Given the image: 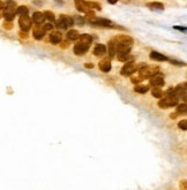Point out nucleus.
I'll list each match as a JSON object with an SVG mask.
<instances>
[{
	"label": "nucleus",
	"instance_id": "obj_7",
	"mask_svg": "<svg viewBox=\"0 0 187 190\" xmlns=\"http://www.w3.org/2000/svg\"><path fill=\"white\" fill-rule=\"evenodd\" d=\"M173 93L178 98L186 100V83L184 82L183 84H179L177 88H173Z\"/></svg>",
	"mask_w": 187,
	"mask_h": 190
},
{
	"label": "nucleus",
	"instance_id": "obj_19",
	"mask_svg": "<svg viewBox=\"0 0 187 190\" xmlns=\"http://www.w3.org/2000/svg\"><path fill=\"white\" fill-rule=\"evenodd\" d=\"M80 37V34L77 30H69L67 32V38L69 40H76Z\"/></svg>",
	"mask_w": 187,
	"mask_h": 190
},
{
	"label": "nucleus",
	"instance_id": "obj_39",
	"mask_svg": "<svg viewBox=\"0 0 187 190\" xmlns=\"http://www.w3.org/2000/svg\"><path fill=\"white\" fill-rule=\"evenodd\" d=\"M177 115H178V114H177V113L171 114V115H170V118H171V119H176V116H177Z\"/></svg>",
	"mask_w": 187,
	"mask_h": 190
},
{
	"label": "nucleus",
	"instance_id": "obj_29",
	"mask_svg": "<svg viewBox=\"0 0 187 190\" xmlns=\"http://www.w3.org/2000/svg\"><path fill=\"white\" fill-rule=\"evenodd\" d=\"M87 5H88V7H91V8H95V9H98V11H101L102 9V7H101V5L98 4V2H94V1H88L87 2Z\"/></svg>",
	"mask_w": 187,
	"mask_h": 190
},
{
	"label": "nucleus",
	"instance_id": "obj_9",
	"mask_svg": "<svg viewBox=\"0 0 187 190\" xmlns=\"http://www.w3.org/2000/svg\"><path fill=\"white\" fill-rule=\"evenodd\" d=\"M45 29H44V27L43 25H36L34 28V31H33V35H34V37L36 39H42L44 37V35H45Z\"/></svg>",
	"mask_w": 187,
	"mask_h": 190
},
{
	"label": "nucleus",
	"instance_id": "obj_41",
	"mask_svg": "<svg viewBox=\"0 0 187 190\" xmlns=\"http://www.w3.org/2000/svg\"><path fill=\"white\" fill-rule=\"evenodd\" d=\"M183 188H184V189H186V184H185V181H183Z\"/></svg>",
	"mask_w": 187,
	"mask_h": 190
},
{
	"label": "nucleus",
	"instance_id": "obj_25",
	"mask_svg": "<svg viewBox=\"0 0 187 190\" xmlns=\"http://www.w3.org/2000/svg\"><path fill=\"white\" fill-rule=\"evenodd\" d=\"M55 25H57V28L58 29H61V30H65V29H67V24L65 23V21L60 17L58 21L55 22Z\"/></svg>",
	"mask_w": 187,
	"mask_h": 190
},
{
	"label": "nucleus",
	"instance_id": "obj_1",
	"mask_svg": "<svg viewBox=\"0 0 187 190\" xmlns=\"http://www.w3.org/2000/svg\"><path fill=\"white\" fill-rule=\"evenodd\" d=\"M79 38H80V40H79V42L75 44V46H74V53L76 55H83L87 51L89 50L93 38H91L90 35H87V34L81 35Z\"/></svg>",
	"mask_w": 187,
	"mask_h": 190
},
{
	"label": "nucleus",
	"instance_id": "obj_24",
	"mask_svg": "<svg viewBox=\"0 0 187 190\" xmlns=\"http://www.w3.org/2000/svg\"><path fill=\"white\" fill-rule=\"evenodd\" d=\"M28 12H29V9L27 6H20L16 9V13L19 15H28Z\"/></svg>",
	"mask_w": 187,
	"mask_h": 190
},
{
	"label": "nucleus",
	"instance_id": "obj_4",
	"mask_svg": "<svg viewBox=\"0 0 187 190\" xmlns=\"http://www.w3.org/2000/svg\"><path fill=\"white\" fill-rule=\"evenodd\" d=\"M15 2L13 1H9L8 4L6 5V7H5V11H4V17L6 19V21H12L15 16Z\"/></svg>",
	"mask_w": 187,
	"mask_h": 190
},
{
	"label": "nucleus",
	"instance_id": "obj_8",
	"mask_svg": "<svg viewBox=\"0 0 187 190\" xmlns=\"http://www.w3.org/2000/svg\"><path fill=\"white\" fill-rule=\"evenodd\" d=\"M98 67H99V69L102 70L103 73H109L111 70V59L109 58H105V59H103L101 62H99V65H98Z\"/></svg>",
	"mask_w": 187,
	"mask_h": 190
},
{
	"label": "nucleus",
	"instance_id": "obj_33",
	"mask_svg": "<svg viewBox=\"0 0 187 190\" xmlns=\"http://www.w3.org/2000/svg\"><path fill=\"white\" fill-rule=\"evenodd\" d=\"M44 27V29H45V31H50V30L53 29V25L51 24V23H46V24L43 25Z\"/></svg>",
	"mask_w": 187,
	"mask_h": 190
},
{
	"label": "nucleus",
	"instance_id": "obj_6",
	"mask_svg": "<svg viewBox=\"0 0 187 190\" xmlns=\"http://www.w3.org/2000/svg\"><path fill=\"white\" fill-rule=\"evenodd\" d=\"M31 19L27 15H21L20 20H19V24H20V28H21L22 31H28V30L31 28Z\"/></svg>",
	"mask_w": 187,
	"mask_h": 190
},
{
	"label": "nucleus",
	"instance_id": "obj_16",
	"mask_svg": "<svg viewBox=\"0 0 187 190\" xmlns=\"http://www.w3.org/2000/svg\"><path fill=\"white\" fill-rule=\"evenodd\" d=\"M150 58L154 60H157V61H167L169 60V58H166L165 55H163L162 53H158L156 51H153L150 53Z\"/></svg>",
	"mask_w": 187,
	"mask_h": 190
},
{
	"label": "nucleus",
	"instance_id": "obj_30",
	"mask_svg": "<svg viewBox=\"0 0 187 190\" xmlns=\"http://www.w3.org/2000/svg\"><path fill=\"white\" fill-rule=\"evenodd\" d=\"M44 16H45V19L49 20V21H54V14L52 12H50V11L44 12Z\"/></svg>",
	"mask_w": 187,
	"mask_h": 190
},
{
	"label": "nucleus",
	"instance_id": "obj_15",
	"mask_svg": "<svg viewBox=\"0 0 187 190\" xmlns=\"http://www.w3.org/2000/svg\"><path fill=\"white\" fill-rule=\"evenodd\" d=\"M44 20H45L44 14H43V13H39V12H36V13H34L31 21H34L36 24H42L43 22H44Z\"/></svg>",
	"mask_w": 187,
	"mask_h": 190
},
{
	"label": "nucleus",
	"instance_id": "obj_35",
	"mask_svg": "<svg viewBox=\"0 0 187 190\" xmlns=\"http://www.w3.org/2000/svg\"><path fill=\"white\" fill-rule=\"evenodd\" d=\"M141 80H142L141 77H133V78H132V83H134V84H135V83H140Z\"/></svg>",
	"mask_w": 187,
	"mask_h": 190
},
{
	"label": "nucleus",
	"instance_id": "obj_28",
	"mask_svg": "<svg viewBox=\"0 0 187 190\" xmlns=\"http://www.w3.org/2000/svg\"><path fill=\"white\" fill-rule=\"evenodd\" d=\"M177 114H183L185 115L186 114V104H181V105H178V108H177Z\"/></svg>",
	"mask_w": 187,
	"mask_h": 190
},
{
	"label": "nucleus",
	"instance_id": "obj_36",
	"mask_svg": "<svg viewBox=\"0 0 187 190\" xmlns=\"http://www.w3.org/2000/svg\"><path fill=\"white\" fill-rule=\"evenodd\" d=\"M20 36H21V38H27L28 37V35H27L26 31H21V32H20Z\"/></svg>",
	"mask_w": 187,
	"mask_h": 190
},
{
	"label": "nucleus",
	"instance_id": "obj_37",
	"mask_svg": "<svg viewBox=\"0 0 187 190\" xmlns=\"http://www.w3.org/2000/svg\"><path fill=\"white\" fill-rule=\"evenodd\" d=\"M85 68H94V65H93V63H85Z\"/></svg>",
	"mask_w": 187,
	"mask_h": 190
},
{
	"label": "nucleus",
	"instance_id": "obj_5",
	"mask_svg": "<svg viewBox=\"0 0 187 190\" xmlns=\"http://www.w3.org/2000/svg\"><path fill=\"white\" fill-rule=\"evenodd\" d=\"M136 69H137V65H136V63L127 61V63L121 68L120 74L123 76H129V75H132L134 72H136Z\"/></svg>",
	"mask_w": 187,
	"mask_h": 190
},
{
	"label": "nucleus",
	"instance_id": "obj_3",
	"mask_svg": "<svg viewBox=\"0 0 187 190\" xmlns=\"http://www.w3.org/2000/svg\"><path fill=\"white\" fill-rule=\"evenodd\" d=\"M176 105H178V97L174 96V93H169L167 97L163 98L158 101V106L161 108H169Z\"/></svg>",
	"mask_w": 187,
	"mask_h": 190
},
{
	"label": "nucleus",
	"instance_id": "obj_40",
	"mask_svg": "<svg viewBox=\"0 0 187 190\" xmlns=\"http://www.w3.org/2000/svg\"><path fill=\"white\" fill-rule=\"evenodd\" d=\"M1 8H4V2L2 1H0V9Z\"/></svg>",
	"mask_w": 187,
	"mask_h": 190
},
{
	"label": "nucleus",
	"instance_id": "obj_32",
	"mask_svg": "<svg viewBox=\"0 0 187 190\" xmlns=\"http://www.w3.org/2000/svg\"><path fill=\"white\" fill-rule=\"evenodd\" d=\"M4 28L5 29H7V30H11L12 28H13V23L11 21H6L4 23Z\"/></svg>",
	"mask_w": 187,
	"mask_h": 190
},
{
	"label": "nucleus",
	"instance_id": "obj_11",
	"mask_svg": "<svg viewBox=\"0 0 187 190\" xmlns=\"http://www.w3.org/2000/svg\"><path fill=\"white\" fill-rule=\"evenodd\" d=\"M93 25H99V27H112V22L107 19H95L94 22L91 23Z\"/></svg>",
	"mask_w": 187,
	"mask_h": 190
},
{
	"label": "nucleus",
	"instance_id": "obj_18",
	"mask_svg": "<svg viewBox=\"0 0 187 190\" xmlns=\"http://www.w3.org/2000/svg\"><path fill=\"white\" fill-rule=\"evenodd\" d=\"M115 39H117L119 43H121V44H133V39L131 37L126 36V35L118 36V37H115Z\"/></svg>",
	"mask_w": 187,
	"mask_h": 190
},
{
	"label": "nucleus",
	"instance_id": "obj_20",
	"mask_svg": "<svg viewBox=\"0 0 187 190\" xmlns=\"http://www.w3.org/2000/svg\"><path fill=\"white\" fill-rule=\"evenodd\" d=\"M147 7H149L150 9H164V5L161 4V2H148L147 4Z\"/></svg>",
	"mask_w": 187,
	"mask_h": 190
},
{
	"label": "nucleus",
	"instance_id": "obj_34",
	"mask_svg": "<svg viewBox=\"0 0 187 190\" xmlns=\"http://www.w3.org/2000/svg\"><path fill=\"white\" fill-rule=\"evenodd\" d=\"M75 21H76L77 24H80V25H83V23H85V20H83L82 17H76V20H75Z\"/></svg>",
	"mask_w": 187,
	"mask_h": 190
},
{
	"label": "nucleus",
	"instance_id": "obj_17",
	"mask_svg": "<svg viewBox=\"0 0 187 190\" xmlns=\"http://www.w3.org/2000/svg\"><path fill=\"white\" fill-rule=\"evenodd\" d=\"M61 39H63V36L60 32H52L50 35V40H51L52 44H59L61 42Z\"/></svg>",
	"mask_w": 187,
	"mask_h": 190
},
{
	"label": "nucleus",
	"instance_id": "obj_14",
	"mask_svg": "<svg viewBox=\"0 0 187 190\" xmlns=\"http://www.w3.org/2000/svg\"><path fill=\"white\" fill-rule=\"evenodd\" d=\"M107 53V46L103 45V44H97L96 47L94 49V55L96 57H99V55H103Z\"/></svg>",
	"mask_w": 187,
	"mask_h": 190
},
{
	"label": "nucleus",
	"instance_id": "obj_38",
	"mask_svg": "<svg viewBox=\"0 0 187 190\" xmlns=\"http://www.w3.org/2000/svg\"><path fill=\"white\" fill-rule=\"evenodd\" d=\"M107 1H109V2H110V4H115V2H117V1H118V0H107Z\"/></svg>",
	"mask_w": 187,
	"mask_h": 190
},
{
	"label": "nucleus",
	"instance_id": "obj_22",
	"mask_svg": "<svg viewBox=\"0 0 187 190\" xmlns=\"http://www.w3.org/2000/svg\"><path fill=\"white\" fill-rule=\"evenodd\" d=\"M131 59H132V57L129 55V53H118V60H120V61L127 62Z\"/></svg>",
	"mask_w": 187,
	"mask_h": 190
},
{
	"label": "nucleus",
	"instance_id": "obj_10",
	"mask_svg": "<svg viewBox=\"0 0 187 190\" xmlns=\"http://www.w3.org/2000/svg\"><path fill=\"white\" fill-rule=\"evenodd\" d=\"M74 1H75V7H76V9L79 12L81 13L88 12L89 7H88V5H87V2H85V0H74Z\"/></svg>",
	"mask_w": 187,
	"mask_h": 190
},
{
	"label": "nucleus",
	"instance_id": "obj_21",
	"mask_svg": "<svg viewBox=\"0 0 187 190\" xmlns=\"http://www.w3.org/2000/svg\"><path fill=\"white\" fill-rule=\"evenodd\" d=\"M151 93H153L154 97H156V98L163 97V90H161L159 87H154V89L151 90Z\"/></svg>",
	"mask_w": 187,
	"mask_h": 190
},
{
	"label": "nucleus",
	"instance_id": "obj_26",
	"mask_svg": "<svg viewBox=\"0 0 187 190\" xmlns=\"http://www.w3.org/2000/svg\"><path fill=\"white\" fill-rule=\"evenodd\" d=\"M95 19H96V15L94 12H85V20L89 23H93Z\"/></svg>",
	"mask_w": 187,
	"mask_h": 190
},
{
	"label": "nucleus",
	"instance_id": "obj_31",
	"mask_svg": "<svg viewBox=\"0 0 187 190\" xmlns=\"http://www.w3.org/2000/svg\"><path fill=\"white\" fill-rule=\"evenodd\" d=\"M178 126H179V128H180V129H183V130H186V129H187V121L185 120V119H184V120H181V121L178 123Z\"/></svg>",
	"mask_w": 187,
	"mask_h": 190
},
{
	"label": "nucleus",
	"instance_id": "obj_27",
	"mask_svg": "<svg viewBox=\"0 0 187 190\" xmlns=\"http://www.w3.org/2000/svg\"><path fill=\"white\" fill-rule=\"evenodd\" d=\"M60 17L63 19L65 21V23L67 24V27H69V25H72L73 23H74V21H73V19L72 17H69V16H67V15H60Z\"/></svg>",
	"mask_w": 187,
	"mask_h": 190
},
{
	"label": "nucleus",
	"instance_id": "obj_23",
	"mask_svg": "<svg viewBox=\"0 0 187 190\" xmlns=\"http://www.w3.org/2000/svg\"><path fill=\"white\" fill-rule=\"evenodd\" d=\"M134 90H135V92H137V93H146V92H148L149 87L148 85H136Z\"/></svg>",
	"mask_w": 187,
	"mask_h": 190
},
{
	"label": "nucleus",
	"instance_id": "obj_2",
	"mask_svg": "<svg viewBox=\"0 0 187 190\" xmlns=\"http://www.w3.org/2000/svg\"><path fill=\"white\" fill-rule=\"evenodd\" d=\"M159 72V68L157 66H145L139 70V77L143 78H150L153 76L157 75Z\"/></svg>",
	"mask_w": 187,
	"mask_h": 190
},
{
	"label": "nucleus",
	"instance_id": "obj_12",
	"mask_svg": "<svg viewBox=\"0 0 187 190\" xmlns=\"http://www.w3.org/2000/svg\"><path fill=\"white\" fill-rule=\"evenodd\" d=\"M107 50H109V54H110V58H113L117 53V42H115V39H111L110 42H109V47H107Z\"/></svg>",
	"mask_w": 187,
	"mask_h": 190
},
{
	"label": "nucleus",
	"instance_id": "obj_13",
	"mask_svg": "<svg viewBox=\"0 0 187 190\" xmlns=\"http://www.w3.org/2000/svg\"><path fill=\"white\" fill-rule=\"evenodd\" d=\"M150 84L153 87H162L164 85V78L162 76H153L150 77Z\"/></svg>",
	"mask_w": 187,
	"mask_h": 190
},
{
	"label": "nucleus",
	"instance_id": "obj_42",
	"mask_svg": "<svg viewBox=\"0 0 187 190\" xmlns=\"http://www.w3.org/2000/svg\"><path fill=\"white\" fill-rule=\"evenodd\" d=\"M0 17H1V15H0Z\"/></svg>",
	"mask_w": 187,
	"mask_h": 190
}]
</instances>
